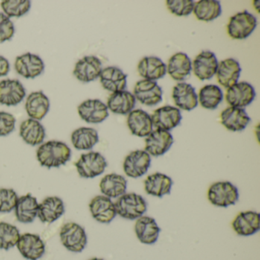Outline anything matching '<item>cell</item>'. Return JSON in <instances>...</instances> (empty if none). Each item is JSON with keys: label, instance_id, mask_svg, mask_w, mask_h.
Listing matches in <instances>:
<instances>
[{"label": "cell", "instance_id": "obj_1", "mask_svg": "<svg viewBox=\"0 0 260 260\" xmlns=\"http://www.w3.org/2000/svg\"><path fill=\"white\" fill-rule=\"evenodd\" d=\"M71 150L65 143L51 141L42 144L38 149L37 158L42 167H60L71 159Z\"/></svg>", "mask_w": 260, "mask_h": 260}, {"label": "cell", "instance_id": "obj_2", "mask_svg": "<svg viewBox=\"0 0 260 260\" xmlns=\"http://www.w3.org/2000/svg\"><path fill=\"white\" fill-rule=\"evenodd\" d=\"M117 214L127 220H137L147 211L145 199L136 193H124L115 202Z\"/></svg>", "mask_w": 260, "mask_h": 260}, {"label": "cell", "instance_id": "obj_3", "mask_svg": "<svg viewBox=\"0 0 260 260\" xmlns=\"http://www.w3.org/2000/svg\"><path fill=\"white\" fill-rule=\"evenodd\" d=\"M208 199L214 206L228 208L235 205L238 201V189L228 181L215 182L208 189Z\"/></svg>", "mask_w": 260, "mask_h": 260}, {"label": "cell", "instance_id": "obj_4", "mask_svg": "<svg viewBox=\"0 0 260 260\" xmlns=\"http://www.w3.org/2000/svg\"><path fill=\"white\" fill-rule=\"evenodd\" d=\"M60 241L65 248L74 252H81L87 244V236L78 223H65L60 232Z\"/></svg>", "mask_w": 260, "mask_h": 260}, {"label": "cell", "instance_id": "obj_5", "mask_svg": "<svg viewBox=\"0 0 260 260\" xmlns=\"http://www.w3.org/2000/svg\"><path fill=\"white\" fill-rule=\"evenodd\" d=\"M77 172L81 177L92 179L104 173L107 167L106 159L98 152H89L80 156L75 164Z\"/></svg>", "mask_w": 260, "mask_h": 260}, {"label": "cell", "instance_id": "obj_6", "mask_svg": "<svg viewBox=\"0 0 260 260\" xmlns=\"http://www.w3.org/2000/svg\"><path fill=\"white\" fill-rule=\"evenodd\" d=\"M256 25L255 16L244 10L231 18L228 25V35L233 39H246L252 34Z\"/></svg>", "mask_w": 260, "mask_h": 260}, {"label": "cell", "instance_id": "obj_7", "mask_svg": "<svg viewBox=\"0 0 260 260\" xmlns=\"http://www.w3.org/2000/svg\"><path fill=\"white\" fill-rule=\"evenodd\" d=\"M150 164V156L145 150H135L126 156L123 168L128 177L138 179L147 173Z\"/></svg>", "mask_w": 260, "mask_h": 260}, {"label": "cell", "instance_id": "obj_8", "mask_svg": "<svg viewBox=\"0 0 260 260\" xmlns=\"http://www.w3.org/2000/svg\"><path fill=\"white\" fill-rule=\"evenodd\" d=\"M255 92L253 86L246 82L236 83L226 89V101L231 107L243 108L249 106L254 99Z\"/></svg>", "mask_w": 260, "mask_h": 260}, {"label": "cell", "instance_id": "obj_9", "mask_svg": "<svg viewBox=\"0 0 260 260\" xmlns=\"http://www.w3.org/2000/svg\"><path fill=\"white\" fill-rule=\"evenodd\" d=\"M16 246L22 256L28 260H39L45 252V244L40 236L30 233L21 235Z\"/></svg>", "mask_w": 260, "mask_h": 260}, {"label": "cell", "instance_id": "obj_10", "mask_svg": "<svg viewBox=\"0 0 260 260\" xmlns=\"http://www.w3.org/2000/svg\"><path fill=\"white\" fill-rule=\"evenodd\" d=\"M135 99L141 104L147 106H156L162 100V91L157 83L151 80L138 82L134 89Z\"/></svg>", "mask_w": 260, "mask_h": 260}, {"label": "cell", "instance_id": "obj_11", "mask_svg": "<svg viewBox=\"0 0 260 260\" xmlns=\"http://www.w3.org/2000/svg\"><path fill=\"white\" fill-rule=\"evenodd\" d=\"M173 142L174 140L170 132L156 129L146 138L145 151L150 156H162L170 150Z\"/></svg>", "mask_w": 260, "mask_h": 260}, {"label": "cell", "instance_id": "obj_12", "mask_svg": "<svg viewBox=\"0 0 260 260\" xmlns=\"http://www.w3.org/2000/svg\"><path fill=\"white\" fill-rule=\"evenodd\" d=\"M151 120L156 129L170 132L180 124L182 115L177 108L167 106L155 110Z\"/></svg>", "mask_w": 260, "mask_h": 260}, {"label": "cell", "instance_id": "obj_13", "mask_svg": "<svg viewBox=\"0 0 260 260\" xmlns=\"http://www.w3.org/2000/svg\"><path fill=\"white\" fill-rule=\"evenodd\" d=\"M218 61L215 54L211 51H202L193 61L191 69L194 75L203 80H210L217 72Z\"/></svg>", "mask_w": 260, "mask_h": 260}, {"label": "cell", "instance_id": "obj_14", "mask_svg": "<svg viewBox=\"0 0 260 260\" xmlns=\"http://www.w3.org/2000/svg\"><path fill=\"white\" fill-rule=\"evenodd\" d=\"M92 217L102 223H109L117 215L115 203L104 196H95L89 203Z\"/></svg>", "mask_w": 260, "mask_h": 260}, {"label": "cell", "instance_id": "obj_15", "mask_svg": "<svg viewBox=\"0 0 260 260\" xmlns=\"http://www.w3.org/2000/svg\"><path fill=\"white\" fill-rule=\"evenodd\" d=\"M102 71V62L98 57L86 56L76 63L74 74L80 82L89 83L100 77Z\"/></svg>", "mask_w": 260, "mask_h": 260}, {"label": "cell", "instance_id": "obj_16", "mask_svg": "<svg viewBox=\"0 0 260 260\" xmlns=\"http://www.w3.org/2000/svg\"><path fill=\"white\" fill-rule=\"evenodd\" d=\"M15 69L19 75L26 79H34L45 69L43 60L36 54L26 53L16 57Z\"/></svg>", "mask_w": 260, "mask_h": 260}, {"label": "cell", "instance_id": "obj_17", "mask_svg": "<svg viewBox=\"0 0 260 260\" xmlns=\"http://www.w3.org/2000/svg\"><path fill=\"white\" fill-rule=\"evenodd\" d=\"M79 115L82 119L90 124L103 122L109 117L108 107L99 100H89L79 106Z\"/></svg>", "mask_w": 260, "mask_h": 260}, {"label": "cell", "instance_id": "obj_18", "mask_svg": "<svg viewBox=\"0 0 260 260\" xmlns=\"http://www.w3.org/2000/svg\"><path fill=\"white\" fill-rule=\"evenodd\" d=\"M259 214L256 211H243L233 220L232 228L238 235L248 237L259 231Z\"/></svg>", "mask_w": 260, "mask_h": 260}, {"label": "cell", "instance_id": "obj_19", "mask_svg": "<svg viewBox=\"0 0 260 260\" xmlns=\"http://www.w3.org/2000/svg\"><path fill=\"white\" fill-rule=\"evenodd\" d=\"M135 231L137 237L141 243L146 245H152L157 241L160 228L154 218L143 215L137 219Z\"/></svg>", "mask_w": 260, "mask_h": 260}, {"label": "cell", "instance_id": "obj_20", "mask_svg": "<svg viewBox=\"0 0 260 260\" xmlns=\"http://www.w3.org/2000/svg\"><path fill=\"white\" fill-rule=\"evenodd\" d=\"M25 89L17 80L0 82V103L7 106H16L25 98Z\"/></svg>", "mask_w": 260, "mask_h": 260}, {"label": "cell", "instance_id": "obj_21", "mask_svg": "<svg viewBox=\"0 0 260 260\" xmlns=\"http://www.w3.org/2000/svg\"><path fill=\"white\" fill-rule=\"evenodd\" d=\"M221 124L231 132H241L250 122V118L244 109L228 107L220 114Z\"/></svg>", "mask_w": 260, "mask_h": 260}, {"label": "cell", "instance_id": "obj_22", "mask_svg": "<svg viewBox=\"0 0 260 260\" xmlns=\"http://www.w3.org/2000/svg\"><path fill=\"white\" fill-rule=\"evenodd\" d=\"M127 123L132 135L140 138L148 136L153 131L151 116L142 109L132 111L127 117Z\"/></svg>", "mask_w": 260, "mask_h": 260}, {"label": "cell", "instance_id": "obj_23", "mask_svg": "<svg viewBox=\"0 0 260 260\" xmlns=\"http://www.w3.org/2000/svg\"><path fill=\"white\" fill-rule=\"evenodd\" d=\"M64 204L60 198L48 197L39 204L38 217L43 223H51L61 217L64 213Z\"/></svg>", "mask_w": 260, "mask_h": 260}, {"label": "cell", "instance_id": "obj_24", "mask_svg": "<svg viewBox=\"0 0 260 260\" xmlns=\"http://www.w3.org/2000/svg\"><path fill=\"white\" fill-rule=\"evenodd\" d=\"M240 73L241 68L240 63L234 59L230 58L222 60L218 63L216 75L218 83L223 87L228 89L237 83Z\"/></svg>", "mask_w": 260, "mask_h": 260}, {"label": "cell", "instance_id": "obj_25", "mask_svg": "<svg viewBox=\"0 0 260 260\" xmlns=\"http://www.w3.org/2000/svg\"><path fill=\"white\" fill-rule=\"evenodd\" d=\"M175 104L182 110L191 111L198 106V95L194 88L188 83H178L173 91Z\"/></svg>", "mask_w": 260, "mask_h": 260}, {"label": "cell", "instance_id": "obj_26", "mask_svg": "<svg viewBox=\"0 0 260 260\" xmlns=\"http://www.w3.org/2000/svg\"><path fill=\"white\" fill-rule=\"evenodd\" d=\"M100 77L103 88L112 93L124 90L127 86V75L119 68L115 67L105 68Z\"/></svg>", "mask_w": 260, "mask_h": 260}, {"label": "cell", "instance_id": "obj_27", "mask_svg": "<svg viewBox=\"0 0 260 260\" xmlns=\"http://www.w3.org/2000/svg\"><path fill=\"white\" fill-rule=\"evenodd\" d=\"M173 183L171 178L167 175L153 173L147 176L144 181V189L150 196L162 198L170 194Z\"/></svg>", "mask_w": 260, "mask_h": 260}, {"label": "cell", "instance_id": "obj_28", "mask_svg": "<svg viewBox=\"0 0 260 260\" xmlns=\"http://www.w3.org/2000/svg\"><path fill=\"white\" fill-rule=\"evenodd\" d=\"M127 180L124 176L116 173L106 175L100 184V191L109 199H118L126 193Z\"/></svg>", "mask_w": 260, "mask_h": 260}, {"label": "cell", "instance_id": "obj_29", "mask_svg": "<svg viewBox=\"0 0 260 260\" xmlns=\"http://www.w3.org/2000/svg\"><path fill=\"white\" fill-rule=\"evenodd\" d=\"M50 109L49 99L42 91L30 94L25 103V109L31 119L40 121L48 114Z\"/></svg>", "mask_w": 260, "mask_h": 260}, {"label": "cell", "instance_id": "obj_30", "mask_svg": "<svg viewBox=\"0 0 260 260\" xmlns=\"http://www.w3.org/2000/svg\"><path fill=\"white\" fill-rule=\"evenodd\" d=\"M39 204L36 197L28 193L18 199L15 211L17 220L21 223H28L34 221L38 216Z\"/></svg>", "mask_w": 260, "mask_h": 260}, {"label": "cell", "instance_id": "obj_31", "mask_svg": "<svg viewBox=\"0 0 260 260\" xmlns=\"http://www.w3.org/2000/svg\"><path fill=\"white\" fill-rule=\"evenodd\" d=\"M191 62L187 54L177 53L170 59L167 72L176 81H182L191 75Z\"/></svg>", "mask_w": 260, "mask_h": 260}, {"label": "cell", "instance_id": "obj_32", "mask_svg": "<svg viewBox=\"0 0 260 260\" xmlns=\"http://www.w3.org/2000/svg\"><path fill=\"white\" fill-rule=\"evenodd\" d=\"M138 69L141 77L151 81L162 78L167 74L165 63L156 57H144L140 61Z\"/></svg>", "mask_w": 260, "mask_h": 260}, {"label": "cell", "instance_id": "obj_33", "mask_svg": "<svg viewBox=\"0 0 260 260\" xmlns=\"http://www.w3.org/2000/svg\"><path fill=\"white\" fill-rule=\"evenodd\" d=\"M136 103L135 95L127 91L114 92L108 100V109L118 115H127L133 111Z\"/></svg>", "mask_w": 260, "mask_h": 260}, {"label": "cell", "instance_id": "obj_34", "mask_svg": "<svg viewBox=\"0 0 260 260\" xmlns=\"http://www.w3.org/2000/svg\"><path fill=\"white\" fill-rule=\"evenodd\" d=\"M20 136L25 143L31 146L39 145L45 138V130L42 124L36 120H25L21 124Z\"/></svg>", "mask_w": 260, "mask_h": 260}, {"label": "cell", "instance_id": "obj_35", "mask_svg": "<svg viewBox=\"0 0 260 260\" xmlns=\"http://www.w3.org/2000/svg\"><path fill=\"white\" fill-rule=\"evenodd\" d=\"M96 130L91 127H80L73 132L71 141L77 150H87L92 149L99 142Z\"/></svg>", "mask_w": 260, "mask_h": 260}, {"label": "cell", "instance_id": "obj_36", "mask_svg": "<svg viewBox=\"0 0 260 260\" xmlns=\"http://www.w3.org/2000/svg\"><path fill=\"white\" fill-rule=\"evenodd\" d=\"M220 2L215 0H202L194 4V16L199 20L211 22L221 14Z\"/></svg>", "mask_w": 260, "mask_h": 260}, {"label": "cell", "instance_id": "obj_37", "mask_svg": "<svg viewBox=\"0 0 260 260\" xmlns=\"http://www.w3.org/2000/svg\"><path fill=\"white\" fill-rule=\"evenodd\" d=\"M223 98L221 89L216 85H207L204 86L199 92L198 97L201 106L206 109H215L221 103Z\"/></svg>", "mask_w": 260, "mask_h": 260}, {"label": "cell", "instance_id": "obj_38", "mask_svg": "<svg viewBox=\"0 0 260 260\" xmlns=\"http://www.w3.org/2000/svg\"><path fill=\"white\" fill-rule=\"evenodd\" d=\"M20 233L14 225L0 222V249L9 250L17 244Z\"/></svg>", "mask_w": 260, "mask_h": 260}, {"label": "cell", "instance_id": "obj_39", "mask_svg": "<svg viewBox=\"0 0 260 260\" xmlns=\"http://www.w3.org/2000/svg\"><path fill=\"white\" fill-rule=\"evenodd\" d=\"M5 15L10 17H20L29 11L31 2L28 0H5L1 3Z\"/></svg>", "mask_w": 260, "mask_h": 260}, {"label": "cell", "instance_id": "obj_40", "mask_svg": "<svg viewBox=\"0 0 260 260\" xmlns=\"http://www.w3.org/2000/svg\"><path fill=\"white\" fill-rule=\"evenodd\" d=\"M168 10L177 16H188L194 10V3L191 0H168Z\"/></svg>", "mask_w": 260, "mask_h": 260}, {"label": "cell", "instance_id": "obj_41", "mask_svg": "<svg viewBox=\"0 0 260 260\" xmlns=\"http://www.w3.org/2000/svg\"><path fill=\"white\" fill-rule=\"evenodd\" d=\"M16 191L11 188H0V213L10 212L16 208L18 201Z\"/></svg>", "mask_w": 260, "mask_h": 260}, {"label": "cell", "instance_id": "obj_42", "mask_svg": "<svg viewBox=\"0 0 260 260\" xmlns=\"http://www.w3.org/2000/svg\"><path fill=\"white\" fill-rule=\"evenodd\" d=\"M15 28L12 21L4 13H0V43L11 40Z\"/></svg>", "mask_w": 260, "mask_h": 260}, {"label": "cell", "instance_id": "obj_43", "mask_svg": "<svg viewBox=\"0 0 260 260\" xmlns=\"http://www.w3.org/2000/svg\"><path fill=\"white\" fill-rule=\"evenodd\" d=\"M16 118L11 114L0 112V136H7L14 131Z\"/></svg>", "mask_w": 260, "mask_h": 260}, {"label": "cell", "instance_id": "obj_44", "mask_svg": "<svg viewBox=\"0 0 260 260\" xmlns=\"http://www.w3.org/2000/svg\"><path fill=\"white\" fill-rule=\"evenodd\" d=\"M9 71H10V63L8 60L3 56H0V77L7 76Z\"/></svg>", "mask_w": 260, "mask_h": 260}, {"label": "cell", "instance_id": "obj_45", "mask_svg": "<svg viewBox=\"0 0 260 260\" xmlns=\"http://www.w3.org/2000/svg\"><path fill=\"white\" fill-rule=\"evenodd\" d=\"M259 1H254L253 6L255 7V10L259 13V7H260Z\"/></svg>", "mask_w": 260, "mask_h": 260}, {"label": "cell", "instance_id": "obj_46", "mask_svg": "<svg viewBox=\"0 0 260 260\" xmlns=\"http://www.w3.org/2000/svg\"><path fill=\"white\" fill-rule=\"evenodd\" d=\"M89 260H105V259H103V258H90V259H89Z\"/></svg>", "mask_w": 260, "mask_h": 260}]
</instances>
